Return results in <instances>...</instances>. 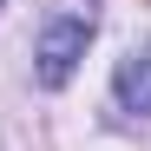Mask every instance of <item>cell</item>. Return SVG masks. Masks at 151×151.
<instances>
[{
	"mask_svg": "<svg viewBox=\"0 0 151 151\" xmlns=\"http://www.w3.org/2000/svg\"><path fill=\"white\" fill-rule=\"evenodd\" d=\"M112 86H118V99H125L132 112H151V46H132V53L118 59Z\"/></svg>",
	"mask_w": 151,
	"mask_h": 151,
	"instance_id": "obj_2",
	"label": "cell"
},
{
	"mask_svg": "<svg viewBox=\"0 0 151 151\" xmlns=\"http://www.w3.org/2000/svg\"><path fill=\"white\" fill-rule=\"evenodd\" d=\"M86 40H92V20H53V27L40 33V86H66L72 66L86 59Z\"/></svg>",
	"mask_w": 151,
	"mask_h": 151,
	"instance_id": "obj_1",
	"label": "cell"
}]
</instances>
